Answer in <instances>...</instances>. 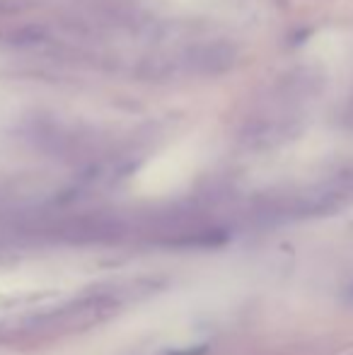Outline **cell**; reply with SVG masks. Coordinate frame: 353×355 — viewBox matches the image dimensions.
<instances>
[{"label":"cell","mask_w":353,"mask_h":355,"mask_svg":"<svg viewBox=\"0 0 353 355\" xmlns=\"http://www.w3.org/2000/svg\"><path fill=\"white\" fill-rule=\"evenodd\" d=\"M208 348L206 346H198V348H187V351H172L170 355H203Z\"/></svg>","instance_id":"obj_2"},{"label":"cell","mask_w":353,"mask_h":355,"mask_svg":"<svg viewBox=\"0 0 353 355\" xmlns=\"http://www.w3.org/2000/svg\"><path fill=\"white\" fill-rule=\"evenodd\" d=\"M349 119L353 121V102H351V107H349Z\"/></svg>","instance_id":"obj_3"},{"label":"cell","mask_w":353,"mask_h":355,"mask_svg":"<svg viewBox=\"0 0 353 355\" xmlns=\"http://www.w3.org/2000/svg\"><path fill=\"white\" fill-rule=\"evenodd\" d=\"M237 61L235 46L227 42H213V44H198L191 46L184 56V63L191 73L198 75H221L230 71Z\"/></svg>","instance_id":"obj_1"}]
</instances>
